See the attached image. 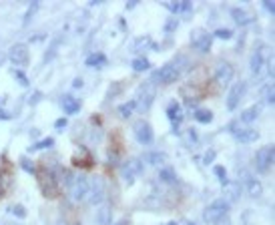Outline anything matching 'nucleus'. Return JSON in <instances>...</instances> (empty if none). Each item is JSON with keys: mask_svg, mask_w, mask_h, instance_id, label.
Instances as JSON below:
<instances>
[{"mask_svg": "<svg viewBox=\"0 0 275 225\" xmlns=\"http://www.w3.org/2000/svg\"><path fill=\"white\" fill-rule=\"evenodd\" d=\"M165 6L175 14V12H179V8H181V2H165Z\"/></svg>", "mask_w": 275, "mask_h": 225, "instance_id": "obj_38", "label": "nucleus"}, {"mask_svg": "<svg viewBox=\"0 0 275 225\" xmlns=\"http://www.w3.org/2000/svg\"><path fill=\"white\" fill-rule=\"evenodd\" d=\"M245 183H247V193H249L251 197H259V195H261L263 187H261V183H259L257 179H253V177H247V179H245Z\"/></svg>", "mask_w": 275, "mask_h": 225, "instance_id": "obj_21", "label": "nucleus"}, {"mask_svg": "<svg viewBox=\"0 0 275 225\" xmlns=\"http://www.w3.org/2000/svg\"><path fill=\"white\" fill-rule=\"evenodd\" d=\"M215 155H217V153H215V149H209V151L205 153V157H203V163H205V165L213 163V159H215Z\"/></svg>", "mask_w": 275, "mask_h": 225, "instance_id": "obj_33", "label": "nucleus"}, {"mask_svg": "<svg viewBox=\"0 0 275 225\" xmlns=\"http://www.w3.org/2000/svg\"><path fill=\"white\" fill-rule=\"evenodd\" d=\"M151 165H161L163 161H165V153H149L147 157H145Z\"/></svg>", "mask_w": 275, "mask_h": 225, "instance_id": "obj_26", "label": "nucleus"}, {"mask_svg": "<svg viewBox=\"0 0 275 225\" xmlns=\"http://www.w3.org/2000/svg\"><path fill=\"white\" fill-rule=\"evenodd\" d=\"M54 127H56V129H58V131H63V129H65V127H67V119H58V121H56V123H54Z\"/></svg>", "mask_w": 275, "mask_h": 225, "instance_id": "obj_41", "label": "nucleus"}, {"mask_svg": "<svg viewBox=\"0 0 275 225\" xmlns=\"http://www.w3.org/2000/svg\"><path fill=\"white\" fill-rule=\"evenodd\" d=\"M118 89H120V85H113L111 89H109V96L113 99V96H117V92H118Z\"/></svg>", "mask_w": 275, "mask_h": 225, "instance_id": "obj_42", "label": "nucleus"}, {"mask_svg": "<svg viewBox=\"0 0 275 225\" xmlns=\"http://www.w3.org/2000/svg\"><path fill=\"white\" fill-rule=\"evenodd\" d=\"M167 117L171 121V127H173V131H179V127L183 123V111H181V105L177 101H171L167 105Z\"/></svg>", "mask_w": 275, "mask_h": 225, "instance_id": "obj_13", "label": "nucleus"}, {"mask_svg": "<svg viewBox=\"0 0 275 225\" xmlns=\"http://www.w3.org/2000/svg\"><path fill=\"white\" fill-rule=\"evenodd\" d=\"M235 77V69L231 67L229 62H219L215 69V83L221 87H227Z\"/></svg>", "mask_w": 275, "mask_h": 225, "instance_id": "obj_11", "label": "nucleus"}, {"mask_svg": "<svg viewBox=\"0 0 275 225\" xmlns=\"http://www.w3.org/2000/svg\"><path fill=\"white\" fill-rule=\"evenodd\" d=\"M105 181L99 177V175H95L93 179H90V183H88V195H86V199L84 201H88L90 205H95V203H101L103 199H105Z\"/></svg>", "mask_w": 275, "mask_h": 225, "instance_id": "obj_7", "label": "nucleus"}, {"mask_svg": "<svg viewBox=\"0 0 275 225\" xmlns=\"http://www.w3.org/2000/svg\"><path fill=\"white\" fill-rule=\"evenodd\" d=\"M137 109V105H135V101H129V103H123L118 107V115L123 117V119H129L131 115H133V111Z\"/></svg>", "mask_w": 275, "mask_h": 225, "instance_id": "obj_23", "label": "nucleus"}, {"mask_svg": "<svg viewBox=\"0 0 275 225\" xmlns=\"http://www.w3.org/2000/svg\"><path fill=\"white\" fill-rule=\"evenodd\" d=\"M159 179L165 181V183H173L177 177H175V171H173V169H163V171L159 173Z\"/></svg>", "mask_w": 275, "mask_h": 225, "instance_id": "obj_28", "label": "nucleus"}, {"mask_svg": "<svg viewBox=\"0 0 275 225\" xmlns=\"http://www.w3.org/2000/svg\"><path fill=\"white\" fill-rule=\"evenodd\" d=\"M20 163H22V169H24V171H28V173H37V167H35L33 163H28L26 159H22Z\"/></svg>", "mask_w": 275, "mask_h": 225, "instance_id": "obj_34", "label": "nucleus"}, {"mask_svg": "<svg viewBox=\"0 0 275 225\" xmlns=\"http://www.w3.org/2000/svg\"><path fill=\"white\" fill-rule=\"evenodd\" d=\"M183 64H185V62H179V56H177V60L165 64V67H161L159 71L153 73V83H159V85H171V83H175L181 77Z\"/></svg>", "mask_w": 275, "mask_h": 225, "instance_id": "obj_1", "label": "nucleus"}, {"mask_svg": "<svg viewBox=\"0 0 275 225\" xmlns=\"http://www.w3.org/2000/svg\"><path fill=\"white\" fill-rule=\"evenodd\" d=\"M67 189H69L71 199L75 203H80L88 195V179L84 175H73V179H71V183H69Z\"/></svg>", "mask_w": 275, "mask_h": 225, "instance_id": "obj_5", "label": "nucleus"}, {"mask_svg": "<svg viewBox=\"0 0 275 225\" xmlns=\"http://www.w3.org/2000/svg\"><path fill=\"white\" fill-rule=\"evenodd\" d=\"M8 213H12V215H16V217H26V209L22 207V205H12V207H8Z\"/></svg>", "mask_w": 275, "mask_h": 225, "instance_id": "obj_31", "label": "nucleus"}, {"mask_svg": "<svg viewBox=\"0 0 275 225\" xmlns=\"http://www.w3.org/2000/svg\"><path fill=\"white\" fill-rule=\"evenodd\" d=\"M111 225H129V221H127V219H120V221H117V223H111Z\"/></svg>", "mask_w": 275, "mask_h": 225, "instance_id": "obj_45", "label": "nucleus"}, {"mask_svg": "<svg viewBox=\"0 0 275 225\" xmlns=\"http://www.w3.org/2000/svg\"><path fill=\"white\" fill-rule=\"evenodd\" d=\"M211 45H213V37L211 35H201L197 41H195V48L199 50V52H209V48H211Z\"/></svg>", "mask_w": 275, "mask_h": 225, "instance_id": "obj_20", "label": "nucleus"}, {"mask_svg": "<svg viewBox=\"0 0 275 225\" xmlns=\"http://www.w3.org/2000/svg\"><path fill=\"white\" fill-rule=\"evenodd\" d=\"M14 75H16V79H18V83H20L22 87H28V81H26V77H24V73H20V71H16Z\"/></svg>", "mask_w": 275, "mask_h": 225, "instance_id": "obj_39", "label": "nucleus"}, {"mask_svg": "<svg viewBox=\"0 0 275 225\" xmlns=\"http://www.w3.org/2000/svg\"><path fill=\"white\" fill-rule=\"evenodd\" d=\"M37 179H39V187L42 191V195L46 199H56L58 193H60V187L52 175L50 169H37Z\"/></svg>", "mask_w": 275, "mask_h": 225, "instance_id": "obj_2", "label": "nucleus"}, {"mask_svg": "<svg viewBox=\"0 0 275 225\" xmlns=\"http://www.w3.org/2000/svg\"><path fill=\"white\" fill-rule=\"evenodd\" d=\"M167 225H177V223H175V221H171V223H167Z\"/></svg>", "mask_w": 275, "mask_h": 225, "instance_id": "obj_48", "label": "nucleus"}, {"mask_svg": "<svg viewBox=\"0 0 275 225\" xmlns=\"http://www.w3.org/2000/svg\"><path fill=\"white\" fill-rule=\"evenodd\" d=\"M0 225H20V223H6V221H2Z\"/></svg>", "mask_w": 275, "mask_h": 225, "instance_id": "obj_47", "label": "nucleus"}, {"mask_svg": "<svg viewBox=\"0 0 275 225\" xmlns=\"http://www.w3.org/2000/svg\"><path fill=\"white\" fill-rule=\"evenodd\" d=\"M245 89H247V85L243 83V81H239V83H235V85L231 87V90H229V94H227V109H229V111H235V109L239 107V103H241V99H243V94H245Z\"/></svg>", "mask_w": 275, "mask_h": 225, "instance_id": "obj_10", "label": "nucleus"}, {"mask_svg": "<svg viewBox=\"0 0 275 225\" xmlns=\"http://www.w3.org/2000/svg\"><path fill=\"white\" fill-rule=\"evenodd\" d=\"M183 14H185V16H189V12L193 10V4L191 2H181V8H179Z\"/></svg>", "mask_w": 275, "mask_h": 225, "instance_id": "obj_35", "label": "nucleus"}, {"mask_svg": "<svg viewBox=\"0 0 275 225\" xmlns=\"http://www.w3.org/2000/svg\"><path fill=\"white\" fill-rule=\"evenodd\" d=\"M227 211H229V203L225 199H215L203 211V221L205 223H217L227 215Z\"/></svg>", "mask_w": 275, "mask_h": 225, "instance_id": "obj_4", "label": "nucleus"}, {"mask_svg": "<svg viewBox=\"0 0 275 225\" xmlns=\"http://www.w3.org/2000/svg\"><path fill=\"white\" fill-rule=\"evenodd\" d=\"M263 8L267 10V12H275V2H273V0H271V2H269V0H265V2H263Z\"/></svg>", "mask_w": 275, "mask_h": 225, "instance_id": "obj_40", "label": "nucleus"}, {"mask_svg": "<svg viewBox=\"0 0 275 225\" xmlns=\"http://www.w3.org/2000/svg\"><path fill=\"white\" fill-rule=\"evenodd\" d=\"M73 87H82V81H80V79H77V81L73 83Z\"/></svg>", "mask_w": 275, "mask_h": 225, "instance_id": "obj_46", "label": "nucleus"}, {"mask_svg": "<svg viewBox=\"0 0 275 225\" xmlns=\"http://www.w3.org/2000/svg\"><path fill=\"white\" fill-rule=\"evenodd\" d=\"M273 157H275V149H273V145L269 147H261L259 151H257V155H255V169L259 171V173H267L269 171V167L273 165Z\"/></svg>", "mask_w": 275, "mask_h": 225, "instance_id": "obj_8", "label": "nucleus"}, {"mask_svg": "<svg viewBox=\"0 0 275 225\" xmlns=\"http://www.w3.org/2000/svg\"><path fill=\"white\" fill-rule=\"evenodd\" d=\"M73 225H80V223H73Z\"/></svg>", "mask_w": 275, "mask_h": 225, "instance_id": "obj_50", "label": "nucleus"}, {"mask_svg": "<svg viewBox=\"0 0 275 225\" xmlns=\"http://www.w3.org/2000/svg\"><path fill=\"white\" fill-rule=\"evenodd\" d=\"M95 217H97V223L99 225H111V219H113V209H111V205H101L99 209H97V213H95Z\"/></svg>", "mask_w": 275, "mask_h": 225, "instance_id": "obj_15", "label": "nucleus"}, {"mask_svg": "<svg viewBox=\"0 0 275 225\" xmlns=\"http://www.w3.org/2000/svg\"><path fill=\"white\" fill-rule=\"evenodd\" d=\"M263 94H265V101H267L269 105H273V103H275V96H273V85H267V87L263 89Z\"/></svg>", "mask_w": 275, "mask_h": 225, "instance_id": "obj_32", "label": "nucleus"}, {"mask_svg": "<svg viewBox=\"0 0 275 225\" xmlns=\"http://www.w3.org/2000/svg\"><path fill=\"white\" fill-rule=\"evenodd\" d=\"M263 52H261V48H257L253 54H251V62H249V67H251V73L253 75H257L259 71H261V67H263Z\"/></svg>", "mask_w": 275, "mask_h": 225, "instance_id": "obj_19", "label": "nucleus"}, {"mask_svg": "<svg viewBox=\"0 0 275 225\" xmlns=\"http://www.w3.org/2000/svg\"><path fill=\"white\" fill-rule=\"evenodd\" d=\"M185 137H187V141H191V145H195V141H197V135H195L193 131H187V135H185Z\"/></svg>", "mask_w": 275, "mask_h": 225, "instance_id": "obj_43", "label": "nucleus"}, {"mask_svg": "<svg viewBox=\"0 0 275 225\" xmlns=\"http://www.w3.org/2000/svg\"><path fill=\"white\" fill-rule=\"evenodd\" d=\"M195 119L199 123H211L213 121V113L211 111H205V109H199V111H195Z\"/></svg>", "mask_w": 275, "mask_h": 225, "instance_id": "obj_25", "label": "nucleus"}, {"mask_svg": "<svg viewBox=\"0 0 275 225\" xmlns=\"http://www.w3.org/2000/svg\"><path fill=\"white\" fill-rule=\"evenodd\" d=\"M133 133H135V139L141 143V145H149V143H153V129H151V125L147 123V121H137L135 125H133Z\"/></svg>", "mask_w": 275, "mask_h": 225, "instance_id": "obj_9", "label": "nucleus"}, {"mask_svg": "<svg viewBox=\"0 0 275 225\" xmlns=\"http://www.w3.org/2000/svg\"><path fill=\"white\" fill-rule=\"evenodd\" d=\"M215 37H217V39H223V41H229V39L233 37V30H229V28H219V30H215Z\"/></svg>", "mask_w": 275, "mask_h": 225, "instance_id": "obj_30", "label": "nucleus"}, {"mask_svg": "<svg viewBox=\"0 0 275 225\" xmlns=\"http://www.w3.org/2000/svg\"><path fill=\"white\" fill-rule=\"evenodd\" d=\"M189 225H197V223H189Z\"/></svg>", "mask_w": 275, "mask_h": 225, "instance_id": "obj_49", "label": "nucleus"}, {"mask_svg": "<svg viewBox=\"0 0 275 225\" xmlns=\"http://www.w3.org/2000/svg\"><path fill=\"white\" fill-rule=\"evenodd\" d=\"M213 173L217 175V179H219V183H223V185H227V171H225V167H221V165H215V169H213Z\"/></svg>", "mask_w": 275, "mask_h": 225, "instance_id": "obj_29", "label": "nucleus"}, {"mask_svg": "<svg viewBox=\"0 0 275 225\" xmlns=\"http://www.w3.org/2000/svg\"><path fill=\"white\" fill-rule=\"evenodd\" d=\"M175 28H177V20L175 18H169L167 24H165V32H175Z\"/></svg>", "mask_w": 275, "mask_h": 225, "instance_id": "obj_36", "label": "nucleus"}, {"mask_svg": "<svg viewBox=\"0 0 275 225\" xmlns=\"http://www.w3.org/2000/svg\"><path fill=\"white\" fill-rule=\"evenodd\" d=\"M233 133L239 143H253L259 139V133L253 131V129H239V131H233Z\"/></svg>", "mask_w": 275, "mask_h": 225, "instance_id": "obj_14", "label": "nucleus"}, {"mask_svg": "<svg viewBox=\"0 0 275 225\" xmlns=\"http://www.w3.org/2000/svg\"><path fill=\"white\" fill-rule=\"evenodd\" d=\"M39 8V2H33V4H30V10L26 12V18H24V24L30 20V18H33V14H35V10Z\"/></svg>", "mask_w": 275, "mask_h": 225, "instance_id": "obj_37", "label": "nucleus"}, {"mask_svg": "<svg viewBox=\"0 0 275 225\" xmlns=\"http://www.w3.org/2000/svg\"><path fill=\"white\" fill-rule=\"evenodd\" d=\"M79 109H80V103L75 99L73 94H67L63 99V111L67 115H75V113H79Z\"/></svg>", "mask_w": 275, "mask_h": 225, "instance_id": "obj_16", "label": "nucleus"}, {"mask_svg": "<svg viewBox=\"0 0 275 225\" xmlns=\"http://www.w3.org/2000/svg\"><path fill=\"white\" fill-rule=\"evenodd\" d=\"M143 161L141 159H127L123 165H120V175L127 183H133L139 175H143Z\"/></svg>", "mask_w": 275, "mask_h": 225, "instance_id": "obj_6", "label": "nucleus"}, {"mask_svg": "<svg viewBox=\"0 0 275 225\" xmlns=\"http://www.w3.org/2000/svg\"><path fill=\"white\" fill-rule=\"evenodd\" d=\"M52 143H54V141H52V139L48 137V139H42V141H39L37 145H33V147H30L28 151H40V149H50V147H52Z\"/></svg>", "mask_w": 275, "mask_h": 225, "instance_id": "obj_27", "label": "nucleus"}, {"mask_svg": "<svg viewBox=\"0 0 275 225\" xmlns=\"http://www.w3.org/2000/svg\"><path fill=\"white\" fill-rule=\"evenodd\" d=\"M155 94H157V87H155V83H153V81L143 83V85L139 87V94H137V101H135L137 109H139L141 113H147V111L153 107Z\"/></svg>", "mask_w": 275, "mask_h": 225, "instance_id": "obj_3", "label": "nucleus"}, {"mask_svg": "<svg viewBox=\"0 0 275 225\" xmlns=\"http://www.w3.org/2000/svg\"><path fill=\"white\" fill-rule=\"evenodd\" d=\"M4 189H6V183H4L2 179H0V197H2V195H4Z\"/></svg>", "mask_w": 275, "mask_h": 225, "instance_id": "obj_44", "label": "nucleus"}, {"mask_svg": "<svg viewBox=\"0 0 275 225\" xmlns=\"http://www.w3.org/2000/svg\"><path fill=\"white\" fill-rule=\"evenodd\" d=\"M8 56H10V60L14 64H18V67H24V64H28V48H26V45H22V43L14 45L10 48V52H8Z\"/></svg>", "mask_w": 275, "mask_h": 225, "instance_id": "obj_12", "label": "nucleus"}, {"mask_svg": "<svg viewBox=\"0 0 275 225\" xmlns=\"http://www.w3.org/2000/svg\"><path fill=\"white\" fill-rule=\"evenodd\" d=\"M105 64H107V56L103 52H95L86 58V67H90V69H103Z\"/></svg>", "mask_w": 275, "mask_h": 225, "instance_id": "obj_17", "label": "nucleus"}, {"mask_svg": "<svg viewBox=\"0 0 275 225\" xmlns=\"http://www.w3.org/2000/svg\"><path fill=\"white\" fill-rule=\"evenodd\" d=\"M259 113H261V109L257 105H253V107H249V109H245V111L241 113V121L243 123H253L259 117Z\"/></svg>", "mask_w": 275, "mask_h": 225, "instance_id": "obj_22", "label": "nucleus"}, {"mask_svg": "<svg viewBox=\"0 0 275 225\" xmlns=\"http://www.w3.org/2000/svg\"><path fill=\"white\" fill-rule=\"evenodd\" d=\"M231 18H233L239 26H245V24H249V22L253 20L245 10H241V8H233V10H231Z\"/></svg>", "mask_w": 275, "mask_h": 225, "instance_id": "obj_18", "label": "nucleus"}, {"mask_svg": "<svg viewBox=\"0 0 275 225\" xmlns=\"http://www.w3.org/2000/svg\"><path fill=\"white\" fill-rule=\"evenodd\" d=\"M149 69H151V62H149L145 56L133 60V71H135V73H143V71H149Z\"/></svg>", "mask_w": 275, "mask_h": 225, "instance_id": "obj_24", "label": "nucleus"}]
</instances>
